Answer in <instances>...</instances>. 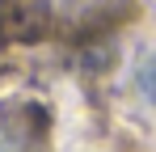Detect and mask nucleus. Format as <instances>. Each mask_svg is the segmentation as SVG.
Wrapping results in <instances>:
<instances>
[{"instance_id":"nucleus-1","label":"nucleus","mask_w":156,"mask_h":152,"mask_svg":"<svg viewBox=\"0 0 156 152\" xmlns=\"http://www.w3.org/2000/svg\"><path fill=\"white\" fill-rule=\"evenodd\" d=\"M139 93L148 101H156V55H148L144 68H139Z\"/></svg>"}]
</instances>
